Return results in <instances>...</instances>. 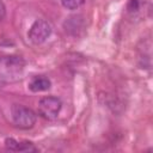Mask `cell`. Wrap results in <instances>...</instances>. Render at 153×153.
I'll use <instances>...</instances> for the list:
<instances>
[{
  "instance_id": "6da1fadb",
  "label": "cell",
  "mask_w": 153,
  "mask_h": 153,
  "mask_svg": "<svg viewBox=\"0 0 153 153\" xmlns=\"http://www.w3.org/2000/svg\"><path fill=\"white\" fill-rule=\"evenodd\" d=\"M12 118L14 124L22 129H29L36 123V114L20 104H14L12 106Z\"/></svg>"
},
{
  "instance_id": "7a4b0ae2",
  "label": "cell",
  "mask_w": 153,
  "mask_h": 153,
  "mask_svg": "<svg viewBox=\"0 0 153 153\" xmlns=\"http://www.w3.org/2000/svg\"><path fill=\"white\" fill-rule=\"evenodd\" d=\"M62 108V102L57 97H43L38 103V112L47 120L55 118Z\"/></svg>"
},
{
  "instance_id": "3957f363",
  "label": "cell",
  "mask_w": 153,
  "mask_h": 153,
  "mask_svg": "<svg viewBox=\"0 0 153 153\" xmlns=\"http://www.w3.org/2000/svg\"><path fill=\"white\" fill-rule=\"evenodd\" d=\"M50 33H51L50 24L43 19H38L31 25L27 35H29V38L32 43L41 44L50 36Z\"/></svg>"
},
{
  "instance_id": "277c9868",
  "label": "cell",
  "mask_w": 153,
  "mask_h": 153,
  "mask_svg": "<svg viewBox=\"0 0 153 153\" xmlns=\"http://www.w3.org/2000/svg\"><path fill=\"white\" fill-rule=\"evenodd\" d=\"M5 145H6L7 149L13 151V152H37V148L31 142H27V141L18 142L17 140H14L12 137L6 139Z\"/></svg>"
},
{
  "instance_id": "5b68a950",
  "label": "cell",
  "mask_w": 153,
  "mask_h": 153,
  "mask_svg": "<svg viewBox=\"0 0 153 153\" xmlns=\"http://www.w3.org/2000/svg\"><path fill=\"white\" fill-rule=\"evenodd\" d=\"M50 80L44 76V75H38V76H33L31 79V81L29 82V88L32 92H42V91H47L50 88Z\"/></svg>"
},
{
  "instance_id": "8992f818",
  "label": "cell",
  "mask_w": 153,
  "mask_h": 153,
  "mask_svg": "<svg viewBox=\"0 0 153 153\" xmlns=\"http://www.w3.org/2000/svg\"><path fill=\"white\" fill-rule=\"evenodd\" d=\"M85 0H61V4L67 10H76L82 6Z\"/></svg>"
},
{
  "instance_id": "52a82bcc",
  "label": "cell",
  "mask_w": 153,
  "mask_h": 153,
  "mask_svg": "<svg viewBox=\"0 0 153 153\" xmlns=\"http://www.w3.org/2000/svg\"><path fill=\"white\" fill-rule=\"evenodd\" d=\"M141 5V0H129L128 2V10L130 12H136L140 8Z\"/></svg>"
},
{
  "instance_id": "ba28073f",
  "label": "cell",
  "mask_w": 153,
  "mask_h": 153,
  "mask_svg": "<svg viewBox=\"0 0 153 153\" xmlns=\"http://www.w3.org/2000/svg\"><path fill=\"white\" fill-rule=\"evenodd\" d=\"M5 14H6V7H5V4L0 0V20L4 19Z\"/></svg>"
},
{
  "instance_id": "9c48e42d",
  "label": "cell",
  "mask_w": 153,
  "mask_h": 153,
  "mask_svg": "<svg viewBox=\"0 0 153 153\" xmlns=\"http://www.w3.org/2000/svg\"><path fill=\"white\" fill-rule=\"evenodd\" d=\"M4 84H5V80H4V76H2V75H0V87H1V86H2Z\"/></svg>"
}]
</instances>
